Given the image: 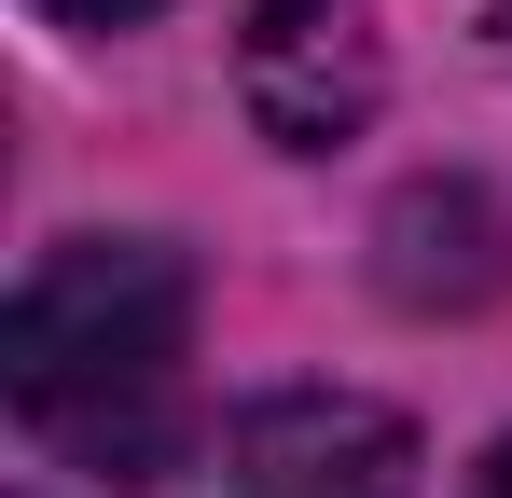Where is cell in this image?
Listing matches in <instances>:
<instances>
[{"mask_svg":"<svg viewBox=\"0 0 512 498\" xmlns=\"http://www.w3.org/2000/svg\"><path fill=\"white\" fill-rule=\"evenodd\" d=\"M180 346H194V277L153 236H70L28 263L14 332H0V388L14 429L56 443L97 485H167L194 402H180Z\"/></svg>","mask_w":512,"mask_h":498,"instance_id":"cell-1","label":"cell"},{"mask_svg":"<svg viewBox=\"0 0 512 498\" xmlns=\"http://www.w3.org/2000/svg\"><path fill=\"white\" fill-rule=\"evenodd\" d=\"M236 97H250V125L277 153H333V139L374 125L388 56H374L360 0H250V28H236Z\"/></svg>","mask_w":512,"mask_h":498,"instance_id":"cell-2","label":"cell"},{"mask_svg":"<svg viewBox=\"0 0 512 498\" xmlns=\"http://www.w3.org/2000/svg\"><path fill=\"white\" fill-rule=\"evenodd\" d=\"M236 485L250 498H416V429L360 388H277L236 415Z\"/></svg>","mask_w":512,"mask_h":498,"instance_id":"cell-3","label":"cell"},{"mask_svg":"<svg viewBox=\"0 0 512 498\" xmlns=\"http://www.w3.org/2000/svg\"><path fill=\"white\" fill-rule=\"evenodd\" d=\"M374 249H388V291L402 305H499L512 291V208L485 180H416Z\"/></svg>","mask_w":512,"mask_h":498,"instance_id":"cell-4","label":"cell"},{"mask_svg":"<svg viewBox=\"0 0 512 498\" xmlns=\"http://www.w3.org/2000/svg\"><path fill=\"white\" fill-rule=\"evenodd\" d=\"M42 14H70V28H125V14H153V0H42Z\"/></svg>","mask_w":512,"mask_h":498,"instance_id":"cell-5","label":"cell"},{"mask_svg":"<svg viewBox=\"0 0 512 498\" xmlns=\"http://www.w3.org/2000/svg\"><path fill=\"white\" fill-rule=\"evenodd\" d=\"M471 498H512V443H499V457H485V471H471Z\"/></svg>","mask_w":512,"mask_h":498,"instance_id":"cell-6","label":"cell"},{"mask_svg":"<svg viewBox=\"0 0 512 498\" xmlns=\"http://www.w3.org/2000/svg\"><path fill=\"white\" fill-rule=\"evenodd\" d=\"M499 28H512V0H499Z\"/></svg>","mask_w":512,"mask_h":498,"instance_id":"cell-7","label":"cell"}]
</instances>
